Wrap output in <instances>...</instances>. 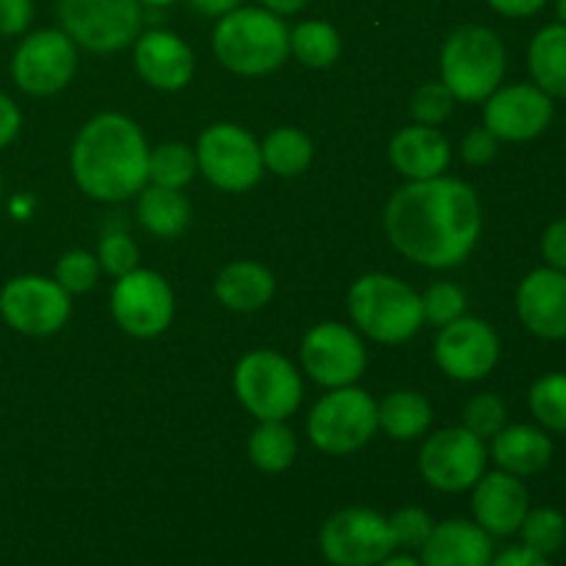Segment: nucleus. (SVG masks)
I'll list each match as a JSON object with an SVG mask.
<instances>
[{"mask_svg":"<svg viewBox=\"0 0 566 566\" xmlns=\"http://www.w3.org/2000/svg\"><path fill=\"white\" fill-rule=\"evenodd\" d=\"M302 365L304 374L321 387H348L365 374L368 352L357 332L337 321L313 326L302 340Z\"/></svg>","mask_w":566,"mask_h":566,"instance_id":"nucleus-16","label":"nucleus"},{"mask_svg":"<svg viewBox=\"0 0 566 566\" xmlns=\"http://www.w3.org/2000/svg\"><path fill=\"white\" fill-rule=\"evenodd\" d=\"M528 70L536 86L553 99H566V25L539 28L528 44Z\"/></svg>","mask_w":566,"mask_h":566,"instance_id":"nucleus-25","label":"nucleus"},{"mask_svg":"<svg viewBox=\"0 0 566 566\" xmlns=\"http://www.w3.org/2000/svg\"><path fill=\"white\" fill-rule=\"evenodd\" d=\"M340 33L324 20L298 22L291 31V53L310 70H326L340 59Z\"/></svg>","mask_w":566,"mask_h":566,"instance_id":"nucleus-30","label":"nucleus"},{"mask_svg":"<svg viewBox=\"0 0 566 566\" xmlns=\"http://www.w3.org/2000/svg\"><path fill=\"white\" fill-rule=\"evenodd\" d=\"M486 470L484 440L464 426H451L426 440L420 451V473L440 492L473 490Z\"/></svg>","mask_w":566,"mask_h":566,"instance_id":"nucleus-14","label":"nucleus"},{"mask_svg":"<svg viewBox=\"0 0 566 566\" xmlns=\"http://www.w3.org/2000/svg\"><path fill=\"white\" fill-rule=\"evenodd\" d=\"M490 566H551V562H547V556H542V553L531 551V547L525 545H517L497 553Z\"/></svg>","mask_w":566,"mask_h":566,"instance_id":"nucleus-45","label":"nucleus"},{"mask_svg":"<svg viewBox=\"0 0 566 566\" xmlns=\"http://www.w3.org/2000/svg\"><path fill=\"white\" fill-rule=\"evenodd\" d=\"M390 160L407 180H431L451 164V144L437 127H403L392 136Z\"/></svg>","mask_w":566,"mask_h":566,"instance_id":"nucleus-22","label":"nucleus"},{"mask_svg":"<svg viewBox=\"0 0 566 566\" xmlns=\"http://www.w3.org/2000/svg\"><path fill=\"white\" fill-rule=\"evenodd\" d=\"M138 3L147 6V9H164V6L177 3V0H138Z\"/></svg>","mask_w":566,"mask_h":566,"instance_id":"nucleus-49","label":"nucleus"},{"mask_svg":"<svg viewBox=\"0 0 566 566\" xmlns=\"http://www.w3.org/2000/svg\"><path fill=\"white\" fill-rule=\"evenodd\" d=\"M423 302V318L431 321L434 326H448L451 321L462 318L468 298H464L462 287L451 285V282H437L429 291L420 296Z\"/></svg>","mask_w":566,"mask_h":566,"instance_id":"nucleus-36","label":"nucleus"},{"mask_svg":"<svg viewBox=\"0 0 566 566\" xmlns=\"http://www.w3.org/2000/svg\"><path fill=\"white\" fill-rule=\"evenodd\" d=\"M197 171V153L188 144H160L149 153V180H153V186L182 191Z\"/></svg>","mask_w":566,"mask_h":566,"instance_id":"nucleus-32","label":"nucleus"},{"mask_svg":"<svg viewBox=\"0 0 566 566\" xmlns=\"http://www.w3.org/2000/svg\"><path fill=\"white\" fill-rule=\"evenodd\" d=\"M0 193H3V177H0Z\"/></svg>","mask_w":566,"mask_h":566,"instance_id":"nucleus-51","label":"nucleus"},{"mask_svg":"<svg viewBox=\"0 0 566 566\" xmlns=\"http://www.w3.org/2000/svg\"><path fill=\"white\" fill-rule=\"evenodd\" d=\"M263 166L280 177H296L313 160V142L307 133L296 130V127H276L265 136L263 147Z\"/></svg>","mask_w":566,"mask_h":566,"instance_id":"nucleus-29","label":"nucleus"},{"mask_svg":"<svg viewBox=\"0 0 566 566\" xmlns=\"http://www.w3.org/2000/svg\"><path fill=\"white\" fill-rule=\"evenodd\" d=\"M431 426V403L415 390H398L379 403V429L398 442L418 440Z\"/></svg>","mask_w":566,"mask_h":566,"instance_id":"nucleus-27","label":"nucleus"},{"mask_svg":"<svg viewBox=\"0 0 566 566\" xmlns=\"http://www.w3.org/2000/svg\"><path fill=\"white\" fill-rule=\"evenodd\" d=\"M61 31L88 53H119L144 25L138 0H59Z\"/></svg>","mask_w":566,"mask_h":566,"instance_id":"nucleus-7","label":"nucleus"},{"mask_svg":"<svg viewBox=\"0 0 566 566\" xmlns=\"http://www.w3.org/2000/svg\"><path fill=\"white\" fill-rule=\"evenodd\" d=\"M390 534H392V545L403 547V551H420L429 539V534L434 531V520L429 517V512L418 506H407L401 512L392 514L390 520Z\"/></svg>","mask_w":566,"mask_h":566,"instance_id":"nucleus-38","label":"nucleus"},{"mask_svg":"<svg viewBox=\"0 0 566 566\" xmlns=\"http://www.w3.org/2000/svg\"><path fill=\"white\" fill-rule=\"evenodd\" d=\"M462 418L464 429H468L470 434L481 437V440H492V437L506 426L509 409L501 396H495V392H481V396L470 398Z\"/></svg>","mask_w":566,"mask_h":566,"instance_id":"nucleus-34","label":"nucleus"},{"mask_svg":"<svg viewBox=\"0 0 566 566\" xmlns=\"http://www.w3.org/2000/svg\"><path fill=\"white\" fill-rule=\"evenodd\" d=\"M514 304L531 335L542 340H566V271L542 265L525 274Z\"/></svg>","mask_w":566,"mask_h":566,"instance_id":"nucleus-18","label":"nucleus"},{"mask_svg":"<svg viewBox=\"0 0 566 566\" xmlns=\"http://www.w3.org/2000/svg\"><path fill=\"white\" fill-rule=\"evenodd\" d=\"M99 280V260L94 254L83 252V249H72V252L61 254L55 263V282L64 287L66 293H86L97 285Z\"/></svg>","mask_w":566,"mask_h":566,"instance_id":"nucleus-35","label":"nucleus"},{"mask_svg":"<svg viewBox=\"0 0 566 566\" xmlns=\"http://www.w3.org/2000/svg\"><path fill=\"white\" fill-rule=\"evenodd\" d=\"M553 451H556L553 437L542 426H503L492 437V459H495L497 470H506L517 479L542 473L553 462Z\"/></svg>","mask_w":566,"mask_h":566,"instance_id":"nucleus-23","label":"nucleus"},{"mask_svg":"<svg viewBox=\"0 0 566 566\" xmlns=\"http://www.w3.org/2000/svg\"><path fill=\"white\" fill-rule=\"evenodd\" d=\"M72 177L99 202H122L149 182V147L142 127L125 114H99L72 144Z\"/></svg>","mask_w":566,"mask_h":566,"instance_id":"nucleus-2","label":"nucleus"},{"mask_svg":"<svg viewBox=\"0 0 566 566\" xmlns=\"http://www.w3.org/2000/svg\"><path fill=\"white\" fill-rule=\"evenodd\" d=\"M33 20V0H0V36H20Z\"/></svg>","mask_w":566,"mask_h":566,"instance_id":"nucleus-40","label":"nucleus"},{"mask_svg":"<svg viewBox=\"0 0 566 566\" xmlns=\"http://www.w3.org/2000/svg\"><path fill=\"white\" fill-rule=\"evenodd\" d=\"M479 193L457 177L409 180L385 208V232L407 260L426 269H457L481 238Z\"/></svg>","mask_w":566,"mask_h":566,"instance_id":"nucleus-1","label":"nucleus"},{"mask_svg":"<svg viewBox=\"0 0 566 566\" xmlns=\"http://www.w3.org/2000/svg\"><path fill=\"white\" fill-rule=\"evenodd\" d=\"M238 401L258 420H285L302 403V376L291 359L260 348L238 363L235 379Z\"/></svg>","mask_w":566,"mask_h":566,"instance_id":"nucleus-8","label":"nucleus"},{"mask_svg":"<svg viewBox=\"0 0 566 566\" xmlns=\"http://www.w3.org/2000/svg\"><path fill=\"white\" fill-rule=\"evenodd\" d=\"M528 407L547 434H566V374H545L531 385Z\"/></svg>","mask_w":566,"mask_h":566,"instance_id":"nucleus-31","label":"nucleus"},{"mask_svg":"<svg viewBox=\"0 0 566 566\" xmlns=\"http://www.w3.org/2000/svg\"><path fill=\"white\" fill-rule=\"evenodd\" d=\"M442 83L462 103H484L506 75L503 39L486 25H459L442 44Z\"/></svg>","mask_w":566,"mask_h":566,"instance_id":"nucleus-5","label":"nucleus"},{"mask_svg":"<svg viewBox=\"0 0 566 566\" xmlns=\"http://www.w3.org/2000/svg\"><path fill=\"white\" fill-rule=\"evenodd\" d=\"M376 566H423V564H420L418 558L407 556V553H403V556H392V553H390V556H387L385 562L376 564Z\"/></svg>","mask_w":566,"mask_h":566,"instance_id":"nucleus-48","label":"nucleus"},{"mask_svg":"<svg viewBox=\"0 0 566 566\" xmlns=\"http://www.w3.org/2000/svg\"><path fill=\"white\" fill-rule=\"evenodd\" d=\"M492 6V11L509 17V20H525V17H534L545 9L551 0H486Z\"/></svg>","mask_w":566,"mask_h":566,"instance_id":"nucleus-44","label":"nucleus"},{"mask_svg":"<svg viewBox=\"0 0 566 566\" xmlns=\"http://www.w3.org/2000/svg\"><path fill=\"white\" fill-rule=\"evenodd\" d=\"M542 258L551 269L566 271V216L551 221L542 232Z\"/></svg>","mask_w":566,"mask_h":566,"instance_id":"nucleus-42","label":"nucleus"},{"mask_svg":"<svg viewBox=\"0 0 566 566\" xmlns=\"http://www.w3.org/2000/svg\"><path fill=\"white\" fill-rule=\"evenodd\" d=\"M392 551L390 523L370 509H343L321 528V553L335 566H376Z\"/></svg>","mask_w":566,"mask_h":566,"instance_id":"nucleus-13","label":"nucleus"},{"mask_svg":"<svg viewBox=\"0 0 566 566\" xmlns=\"http://www.w3.org/2000/svg\"><path fill=\"white\" fill-rule=\"evenodd\" d=\"M70 293L48 276H14L0 291V315L20 335H55L70 321Z\"/></svg>","mask_w":566,"mask_h":566,"instance_id":"nucleus-11","label":"nucleus"},{"mask_svg":"<svg viewBox=\"0 0 566 566\" xmlns=\"http://www.w3.org/2000/svg\"><path fill=\"white\" fill-rule=\"evenodd\" d=\"M276 282L265 265L254 260L230 263L216 280V298L232 313H254L274 298Z\"/></svg>","mask_w":566,"mask_h":566,"instance_id":"nucleus-24","label":"nucleus"},{"mask_svg":"<svg viewBox=\"0 0 566 566\" xmlns=\"http://www.w3.org/2000/svg\"><path fill=\"white\" fill-rule=\"evenodd\" d=\"M136 50V70L144 81L160 92H180L193 77V50L182 42L177 33L164 31V28H149L138 33Z\"/></svg>","mask_w":566,"mask_h":566,"instance_id":"nucleus-20","label":"nucleus"},{"mask_svg":"<svg viewBox=\"0 0 566 566\" xmlns=\"http://www.w3.org/2000/svg\"><path fill=\"white\" fill-rule=\"evenodd\" d=\"M197 169L210 186L230 193L254 188L263 177V155L258 138L243 127L219 122L210 125L197 142Z\"/></svg>","mask_w":566,"mask_h":566,"instance_id":"nucleus-9","label":"nucleus"},{"mask_svg":"<svg viewBox=\"0 0 566 566\" xmlns=\"http://www.w3.org/2000/svg\"><path fill=\"white\" fill-rule=\"evenodd\" d=\"M138 224L158 238H177L191 224V205L175 188L144 186L136 205Z\"/></svg>","mask_w":566,"mask_h":566,"instance_id":"nucleus-26","label":"nucleus"},{"mask_svg":"<svg viewBox=\"0 0 566 566\" xmlns=\"http://www.w3.org/2000/svg\"><path fill=\"white\" fill-rule=\"evenodd\" d=\"M243 0H188V6H191L197 14L202 17H224L230 14V11H235L238 6H241Z\"/></svg>","mask_w":566,"mask_h":566,"instance_id":"nucleus-46","label":"nucleus"},{"mask_svg":"<svg viewBox=\"0 0 566 566\" xmlns=\"http://www.w3.org/2000/svg\"><path fill=\"white\" fill-rule=\"evenodd\" d=\"M434 359L446 376L457 381H481L501 359V337L486 321L462 318L442 326L434 343Z\"/></svg>","mask_w":566,"mask_h":566,"instance_id":"nucleus-17","label":"nucleus"},{"mask_svg":"<svg viewBox=\"0 0 566 566\" xmlns=\"http://www.w3.org/2000/svg\"><path fill=\"white\" fill-rule=\"evenodd\" d=\"M77 70V44L55 28L28 33L11 59V77L31 97H50L72 81Z\"/></svg>","mask_w":566,"mask_h":566,"instance_id":"nucleus-12","label":"nucleus"},{"mask_svg":"<svg viewBox=\"0 0 566 566\" xmlns=\"http://www.w3.org/2000/svg\"><path fill=\"white\" fill-rule=\"evenodd\" d=\"M497 147H501V142H497L486 127H475V130H470L468 136H464L462 158L473 166H484L490 164V160H495Z\"/></svg>","mask_w":566,"mask_h":566,"instance_id":"nucleus-41","label":"nucleus"},{"mask_svg":"<svg viewBox=\"0 0 566 566\" xmlns=\"http://www.w3.org/2000/svg\"><path fill=\"white\" fill-rule=\"evenodd\" d=\"M296 434L285 426V420H260L258 429L249 437V459L263 473H282L296 459Z\"/></svg>","mask_w":566,"mask_h":566,"instance_id":"nucleus-28","label":"nucleus"},{"mask_svg":"<svg viewBox=\"0 0 566 566\" xmlns=\"http://www.w3.org/2000/svg\"><path fill=\"white\" fill-rule=\"evenodd\" d=\"M520 536H523L525 547L542 553V556H553L566 542V517L551 506L531 509L520 525Z\"/></svg>","mask_w":566,"mask_h":566,"instance_id":"nucleus-33","label":"nucleus"},{"mask_svg":"<svg viewBox=\"0 0 566 566\" xmlns=\"http://www.w3.org/2000/svg\"><path fill=\"white\" fill-rule=\"evenodd\" d=\"M111 313L127 335L149 340L169 329L175 318V293L155 271L133 269L125 276H116Z\"/></svg>","mask_w":566,"mask_h":566,"instance_id":"nucleus-10","label":"nucleus"},{"mask_svg":"<svg viewBox=\"0 0 566 566\" xmlns=\"http://www.w3.org/2000/svg\"><path fill=\"white\" fill-rule=\"evenodd\" d=\"M453 105H457V97L451 94V88L446 83H423V86L415 92L412 103H409V111H412L415 122L418 125L437 127L440 122H446L451 116Z\"/></svg>","mask_w":566,"mask_h":566,"instance_id":"nucleus-37","label":"nucleus"},{"mask_svg":"<svg viewBox=\"0 0 566 566\" xmlns=\"http://www.w3.org/2000/svg\"><path fill=\"white\" fill-rule=\"evenodd\" d=\"M213 53L235 75H269L291 55V31L274 11L238 6L216 22Z\"/></svg>","mask_w":566,"mask_h":566,"instance_id":"nucleus-3","label":"nucleus"},{"mask_svg":"<svg viewBox=\"0 0 566 566\" xmlns=\"http://www.w3.org/2000/svg\"><path fill=\"white\" fill-rule=\"evenodd\" d=\"M495 558L492 536L470 520H446L434 525L420 547L423 566H490Z\"/></svg>","mask_w":566,"mask_h":566,"instance_id":"nucleus-21","label":"nucleus"},{"mask_svg":"<svg viewBox=\"0 0 566 566\" xmlns=\"http://www.w3.org/2000/svg\"><path fill=\"white\" fill-rule=\"evenodd\" d=\"M379 429V403L359 387L326 392L307 418V437L318 451L343 457L368 446Z\"/></svg>","mask_w":566,"mask_h":566,"instance_id":"nucleus-6","label":"nucleus"},{"mask_svg":"<svg viewBox=\"0 0 566 566\" xmlns=\"http://www.w3.org/2000/svg\"><path fill=\"white\" fill-rule=\"evenodd\" d=\"M260 3H263V9L274 11V14L287 17V14H296V11H302L304 6H307V0H260Z\"/></svg>","mask_w":566,"mask_h":566,"instance_id":"nucleus-47","label":"nucleus"},{"mask_svg":"<svg viewBox=\"0 0 566 566\" xmlns=\"http://www.w3.org/2000/svg\"><path fill=\"white\" fill-rule=\"evenodd\" d=\"M531 512V495L523 479L495 470L473 484V517L490 536H512Z\"/></svg>","mask_w":566,"mask_h":566,"instance_id":"nucleus-19","label":"nucleus"},{"mask_svg":"<svg viewBox=\"0 0 566 566\" xmlns=\"http://www.w3.org/2000/svg\"><path fill=\"white\" fill-rule=\"evenodd\" d=\"M99 269H105L114 276H125L127 271L138 269V247L133 243V238H127L125 232H108V235L99 241Z\"/></svg>","mask_w":566,"mask_h":566,"instance_id":"nucleus-39","label":"nucleus"},{"mask_svg":"<svg viewBox=\"0 0 566 566\" xmlns=\"http://www.w3.org/2000/svg\"><path fill=\"white\" fill-rule=\"evenodd\" d=\"M556 116V99L536 83H509L497 86L484 99V127L497 142H534Z\"/></svg>","mask_w":566,"mask_h":566,"instance_id":"nucleus-15","label":"nucleus"},{"mask_svg":"<svg viewBox=\"0 0 566 566\" xmlns=\"http://www.w3.org/2000/svg\"><path fill=\"white\" fill-rule=\"evenodd\" d=\"M354 324L376 343H407L423 326V302L418 293L390 274H365L348 291Z\"/></svg>","mask_w":566,"mask_h":566,"instance_id":"nucleus-4","label":"nucleus"},{"mask_svg":"<svg viewBox=\"0 0 566 566\" xmlns=\"http://www.w3.org/2000/svg\"><path fill=\"white\" fill-rule=\"evenodd\" d=\"M22 127V114L9 94L0 92V149L9 147Z\"/></svg>","mask_w":566,"mask_h":566,"instance_id":"nucleus-43","label":"nucleus"},{"mask_svg":"<svg viewBox=\"0 0 566 566\" xmlns=\"http://www.w3.org/2000/svg\"><path fill=\"white\" fill-rule=\"evenodd\" d=\"M556 14H558V22H564L566 25V0H556Z\"/></svg>","mask_w":566,"mask_h":566,"instance_id":"nucleus-50","label":"nucleus"}]
</instances>
